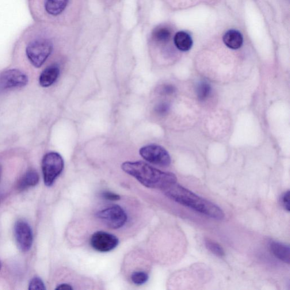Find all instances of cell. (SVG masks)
I'll return each mask as SVG.
<instances>
[{"instance_id":"20","label":"cell","mask_w":290,"mask_h":290,"mask_svg":"<svg viewBox=\"0 0 290 290\" xmlns=\"http://www.w3.org/2000/svg\"><path fill=\"white\" fill-rule=\"evenodd\" d=\"M46 289L43 281L40 278L35 277L30 281L29 284V290H45Z\"/></svg>"},{"instance_id":"7","label":"cell","mask_w":290,"mask_h":290,"mask_svg":"<svg viewBox=\"0 0 290 290\" xmlns=\"http://www.w3.org/2000/svg\"><path fill=\"white\" fill-rule=\"evenodd\" d=\"M28 83V76L17 70H7L0 74V91L24 87Z\"/></svg>"},{"instance_id":"13","label":"cell","mask_w":290,"mask_h":290,"mask_svg":"<svg viewBox=\"0 0 290 290\" xmlns=\"http://www.w3.org/2000/svg\"><path fill=\"white\" fill-rule=\"evenodd\" d=\"M223 41L228 48L237 49L242 47L243 43V36L236 30H229L223 36Z\"/></svg>"},{"instance_id":"18","label":"cell","mask_w":290,"mask_h":290,"mask_svg":"<svg viewBox=\"0 0 290 290\" xmlns=\"http://www.w3.org/2000/svg\"><path fill=\"white\" fill-rule=\"evenodd\" d=\"M211 85L207 82H201L198 85L197 95L200 101H205L208 99L211 93Z\"/></svg>"},{"instance_id":"14","label":"cell","mask_w":290,"mask_h":290,"mask_svg":"<svg viewBox=\"0 0 290 290\" xmlns=\"http://www.w3.org/2000/svg\"><path fill=\"white\" fill-rule=\"evenodd\" d=\"M174 43L179 50L185 52L191 49L193 40L189 34L184 32H180L175 35Z\"/></svg>"},{"instance_id":"3","label":"cell","mask_w":290,"mask_h":290,"mask_svg":"<svg viewBox=\"0 0 290 290\" xmlns=\"http://www.w3.org/2000/svg\"><path fill=\"white\" fill-rule=\"evenodd\" d=\"M28 37L30 39L26 48L27 57L34 67L40 68L51 54L52 41L47 37L39 36L38 32L34 33Z\"/></svg>"},{"instance_id":"21","label":"cell","mask_w":290,"mask_h":290,"mask_svg":"<svg viewBox=\"0 0 290 290\" xmlns=\"http://www.w3.org/2000/svg\"><path fill=\"white\" fill-rule=\"evenodd\" d=\"M170 109V106L167 103H161V104L156 105L155 108V111L160 116H165L169 113Z\"/></svg>"},{"instance_id":"17","label":"cell","mask_w":290,"mask_h":290,"mask_svg":"<svg viewBox=\"0 0 290 290\" xmlns=\"http://www.w3.org/2000/svg\"><path fill=\"white\" fill-rule=\"evenodd\" d=\"M205 244L207 249L211 251L212 254L217 255V256L219 257L224 256V251L223 248L219 244L213 242L212 240L209 239H205Z\"/></svg>"},{"instance_id":"6","label":"cell","mask_w":290,"mask_h":290,"mask_svg":"<svg viewBox=\"0 0 290 290\" xmlns=\"http://www.w3.org/2000/svg\"><path fill=\"white\" fill-rule=\"evenodd\" d=\"M140 154L146 161L155 165L168 167L171 162L169 152L158 145H150L141 147Z\"/></svg>"},{"instance_id":"11","label":"cell","mask_w":290,"mask_h":290,"mask_svg":"<svg viewBox=\"0 0 290 290\" xmlns=\"http://www.w3.org/2000/svg\"><path fill=\"white\" fill-rule=\"evenodd\" d=\"M270 250L278 259L286 264L290 262V248L289 245L278 242H272L270 244Z\"/></svg>"},{"instance_id":"15","label":"cell","mask_w":290,"mask_h":290,"mask_svg":"<svg viewBox=\"0 0 290 290\" xmlns=\"http://www.w3.org/2000/svg\"><path fill=\"white\" fill-rule=\"evenodd\" d=\"M39 181V175L37 172L34 170H30L22 177L18 188L21 190L30 188V187L36 186Z\"/></svg>"},{"instance_id":"5","label":"cell","mask_w":290,"mask_h":290,"mask_svg":"<svg viewBox=\"0 0 290 290\" xmlns=\"http://www.w3.org/2000/svg\"><path fill=\"white\" fill-rule=\"evenodd\" d=\"M96 216L107 226L114 230L123 227L128 218L124 210L118 205L102 210L97 213Z\"/></svg>"},{"instance_id":"9","label":"cell","mask_w":290,"mask_h":290,"mask_svg":"<svg viewBox=\"0 0 290 290\" xmlns=\"http://www.w3.org/2000/svg\"><path fill=\"white\" fill-rule=\"evenodd\" d=\"M14 235L19 249L22 252L29 251L33 245V235L31 227L24 220L15 224Z\"/></svg>"},{"instance_id":"4","label":"cell","mask_w":290,"mask_h":290,"mask_svg":"<svg viewBox=\"0 0 290 290\" xmlns=\"http://www.w3.org/2000/svg\"><path fill=\"white\" fill-rule=\"evenodd\" d=\"M64 167V160L59 153L51 152L45 154L41 162L45 185L52 186L57 177L62 174Z\"/></svg>"},{"instance_id":"22","label":"cell","mask_w":290,"mask_h":290,"mask_svg":"<svg viewBox=\"0 0 290 290\" xmlns=\"http://www.w3.org/2000/svg\"><path fill=\"white\" fill-rule=\"evenodd\" d=\"M103 198L105 200L109 201H118L120 200V196L119 194L110 192H104L102 194Z\"/></svg>"},{"instance_id":"26","label":"cell","mask_w":290,"mask_h":290,"mask_svg":"<svg viewBox=\"0 0 290 290\" xmlns=\"http://www.w3.org/2000/svg\"><path fill=\"white\" fill-rule=\"evenodd\" d=\"M1 167L0 166V177H1Z\"/></svg>"},{"instance_id":"25","label":"cell","mask_w":290,"mask_h":290,"mask_svg":"<svg viewBox=\"0 0 290 290\" xmlns=\"http://www.w3.org/2000/svg\"><path fill=\"white\" fill-rule=\"evenodd\" d=\"M72 289H73V288H72L70 285H68L67 284H61L57 286V287L56 289V290H68Z\"/></svg>"},{"instance_id":"23","label":"cell","mask_w":290,"mask_h":290,"mask_svg":"<svg viewBox=\"0 0 290 290\" xmlns=\"http://www.w3.org/2000/svg\"><path fill=\"white\" fill-rule=\"evenodd\" d=\"M282 204L288 212H290V191L286 192L281 198Z\"/></svg>"},{"instance_id":"8","label":"cell","mask_w":290,"mask_h":290,"mask_svg":"<svg viewBox=\"0 0 290 290\" xmlns=\"http://www.w3.org/2000/svg\"><path fill=\"white\" fill-rule=\"evenodd\" d=\"M91 245L95 250L108 253L117 247L119 240L116 236L105 231H98L91 236Z\"/></svg>"},{"instance_id":"27","label":"cell","mask_w":290,"mask_h":290,"mask_svg":"<svg viewBox=\"0 0 290 290\" xmlns=\"http://www.w3.org/2000/svg\"><path fill=\"white\" fill-rule=\"evenodd\" d=\"M1 262H0V270H1Z\"/></svg>"},{"instance_id":"19","label":"cell","mask_w":290,"mask_h":290,"mask_svg":"<svg viewBox=\"0 0 290 290\" xmlns=\"http://www.w3.org/2000/svg\"><path fill=\"white\" fill-rule=\"evenodd\" d=\"M148 280V274L142 271L133 272L131 275V280L133 283L136 285H143L146 283Z\"/></svg>"},{"instance_id":"1","label":"cell","mask_w":290,"mask_h":290,"mask_svg":"<svg viewBox=\"0 0 290 290\" xmlns=\"http://www.w3.org/2000/svg\"><path fill=\"white\" fill-rule=\"evenodd\" d=\"M163 191L172 200L212 218L221 220L224 217V212L218 206L197 195L177 182L167 187Z\"/></svg>"},{"instance_id":"16","label":"cell","mask_w":290,"mask_h":290,"mask_svg":"<svg viewBox=\"0 0 290 290\" xmlns=\"http://www.w3.org/2000/svg\"><path fill=\"white\" fill-rule=\"evenodd\" d=\"M172 32L171 30L165 26L159 27L155 29L152 36L154 39L159 43H166L171 39Z\"/></svg>"},{"instance_id":"12","label":"cell","mask_w":290,"mask_h":290,"mask_svg":"<svg viewBox=\"0 0 290 290\" xmlns=\"http://www.w3.org/2000/svg\"><path fill=\"white\" fill-rule=\"evenodd\" d=\"M69 0H44V9L52 16H59L66 9Z\"/></svg>"},{"instance_id":"2","label":"cell","mask_w":290,"mask_h":290,"mask_svg":"<svg viewBox=\"0 0 290 290\" xmlns=\"http://www.w3.org/2000/svg\"><path fill=\"white\" fill-rule=\"evenodd\" d=\"M121 168L148 188L163 190L177 181L174 174L155 169L144 162H126Z\"/></svg>"},{"instance_id":"10","label":"cell","mask_w":290,"mask_h":290,"mask_svg":"<svg viewBox=\"0 0 290 290\" xmlns=\"http://www.w3.org/2000/svg\"><path fill=\"white\" fill-rule=\"evenodd\" d=\"M60 74V69L56 65L47 67L41 72L39 83L42 87H48L54 83Z\"/></svg>"},{"instance_id":"24","label":"cell","mask_w":290,"mask_h":290,"mask_svg":"<svg viewBox=\"0 0 290 290\" xmlns=\"http://www.w3.org/2000/svg\"><path fill=\"white\" fill-rule=\"evenodd\" d=\"M175 92V88L173 85H167L162 87L161 93L165 95L173 94Z\"/></svg>"}]
</instances>
